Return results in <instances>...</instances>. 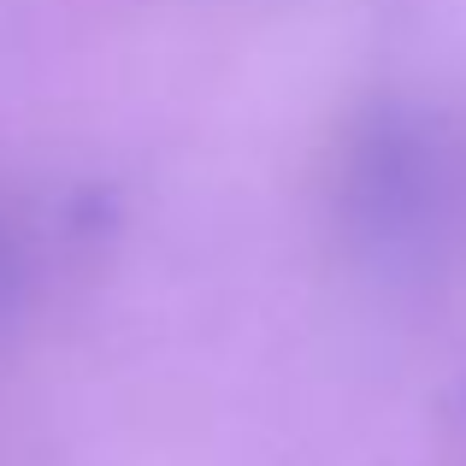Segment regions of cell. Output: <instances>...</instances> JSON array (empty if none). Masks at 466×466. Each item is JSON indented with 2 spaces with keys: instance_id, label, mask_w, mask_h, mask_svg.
Masks as SVG:
<instances>
[]
</instances>
